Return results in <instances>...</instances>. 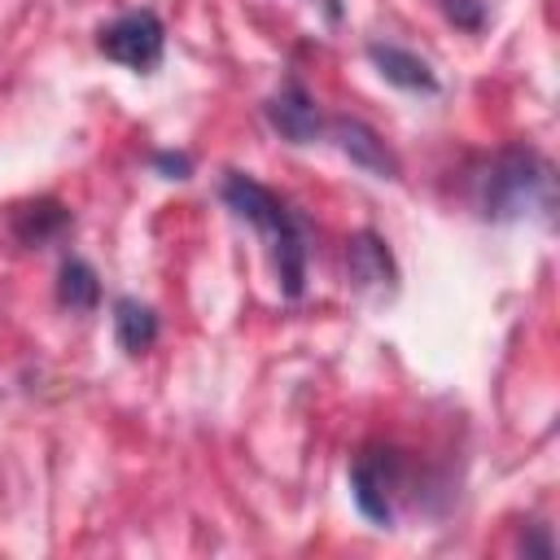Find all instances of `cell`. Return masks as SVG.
Instances as JSON below:
<instances>
[{"label": "cell", "instance_id": "obj_6", "mask_svg": "<svg viewBox=\"0 0 560 560\" xmlns=\"http://www.w3.org/2000/svg\"><path fill=\"white\" fill-rule=\"evenodd\" d=\"M332 136H337V149H341L354 166H363V171H372V175H381V179H394V175H398V158L385 149V140H381L368 122H359V118H337V122H332Z\"/></svg>", "mask_w": 560, "mask_h": 560}, {"label": "cell", "instance_id": "obj_10", "mask_svg": "<svg viewBox=\"0 0 560 560\" xmlns=\"http://www.w3.org/2000/svg\"><path fill=\"white\" fill-rule=\"evenodd\" d=\"M114 337L127 354H144L158 341V315L136 298H118L114 302Z\"/></svg>", "mask_w": 560, "mask_h": 560}, {"label": "cell", "instance_id": "obj_1", "mask_svg": "<svg viewBox=\"0 0 560 560\" xmlns=\"http://www.w3.org/2000/svg\"><path fill=\"white\" fill-rule=\"evenodd\" d=\"M223 201L262 232V241L271 249V262H276V276H280V289L289 298H298L302 293V280H306V245H302V228L289 214V206L271 188H262L258 179H249L241 171H228Z\"/></svg>", "mask_w": 560, "mask_h": 560}, {"label": "cell", "instance_id": "obj_9", "mask_svg": "<svg viewBox=\"0 0 560 560\" xmlns=\"http://www.w3.org/2000/svg\"><path fill=\"white\" fill-rule=\"evenodd\" d=\"M346 267H350L354 284L385 289V284L394 280V258H389V249H385V241H381L376 232H354V236H350Z\"/></svg>", "mask_w": 560, "mask_h": 560}, {"label": "cell", "instance_id": "obj_5", "mask_svg": "<svg viewBox=\"0 0 560 560\" xmlns=\"http://www.w3.org/2000/svg\"><path fill=\"white\" fill-rule=\"evenodd\" d=\"M267 122H271L284 140H293V144H306V140L319 136V109H315V101L306 96L302 83H284V88L267 101Z\"/></svg>", "mask_w": 560, "mask_h": 560}, {"label": "cell", "instance_id": "obj_3", "mask_svg": "<svg viewBox=\"0 0 560 560\" xmlns=\"http://www.w3.org/2000/svg\"><path fill=\"white\" fill-rule=\"evenodd\" d=\"M162 44H166V31H162L158 13H149V9L122 13L109 26H101V35H96V48L109 61H118L127 70H140V74L162 61Z\"/></svg>", "mask_w": 560, "mask_h": 560}, {"label": "cell", "instance_id": "obj_13", "mask_svg": "<svg viewBox=\"0 0 560 560\" xmlns=\"http://www.w3.org/2000/svg\"><path fill=\"white\" fill-rule=\"evenodd\" d=\"M153 166L166 171V179H184V175H188V158H184V153H158Z\"/></svg>", "mask_w": 560, "mask_h": 560}, {"label": "cell", "instance_id": "obj_11", "mask_svg": "<svg viewBox=\"0 0 560 560\" xmlns=\"http://www.w3.org/2000/svg\"><path fill=\"white\" fill-rule=\"evenodd\" d=\"M57 302L66 311H79V315L101 302V280H96V271L83 258H66L61 262V271H57Z\"/></svg>", "mask_w": 560, "mask_h": 560}, {"label": "cell", "instance_id": "obj_7", "mask_svg": "<svg viewBox=\"0 0 560 560\" xmlns=\"http://www.w3.org/2000/svg\"><path fill=\"white\" fill-rule=\"evenodd\" d=\"M368 57L372 66L394 83V88H407V92H438V79L429 70L424 57L398 48V44H368Z\"/></svg>", "mask_w": 560, "mask_h": 560}, {"label": "cell", "instance_id": "obj_8", "mask_svg": "<svg viewBox=\"0 0 560 560\" xmlns=\"http://www.w3.org/2000/svg\"><path fill=\"white\" fill-rule=\"evenodd\" d=\"M9 228H13V236H18L22 245H48V241H57V236L70 228V210H66L61 201H52V197L22 201V206L13 210V219H9Z\"/></svg>", "mask_w": 560, "mask_h": 560}, {"label": "cell", "instance_id": "obj_12", "mask_svg": "<svg viewBox=\"0 0 560 560\" xmlns=\"http://www.w3.org/2000/svg\"><path fill=\"white\" fill-rule=\"evenodd\" d=\"M442 4V13L455 22V26H464V31H481V22H486V4L481 0H438Z\"/></svg>", "mask_w": 560, "mask_h": 560}, {"label": "cell", "instance_id": "obj_4", "mask_svg": "<svg viewBox=\"0 0 560 560\" xmlns=\"http://www.w3.org/2000/svg\"><path fill=\"white\" fill-rule=\"evenodd\" d=\"M394 486H398V459L389 451H372V455L354 459L350 490H354V503L368 521H376V525L394 521Z\"/></svg>", "mask_w": 560, "mask_h": 560}, {"label": "cell", "instance_id": "obj_2", "mask_svg": "<svg viewBox=\"0 0 560 560\" xmlns=\"http://www.w3.org/2000/svg\"><path fill=\"white\" fill-rule=\"evenodd\" d=\"M468 192L481 219H525L529 210L551 206V175L538 153L503 149L472 171Z\"/></svg>", "mask_w": 560, "mask_h": 560}]
</instances>
